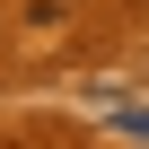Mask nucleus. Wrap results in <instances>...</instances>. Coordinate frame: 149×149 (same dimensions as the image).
<instances>
[]
</instances>
